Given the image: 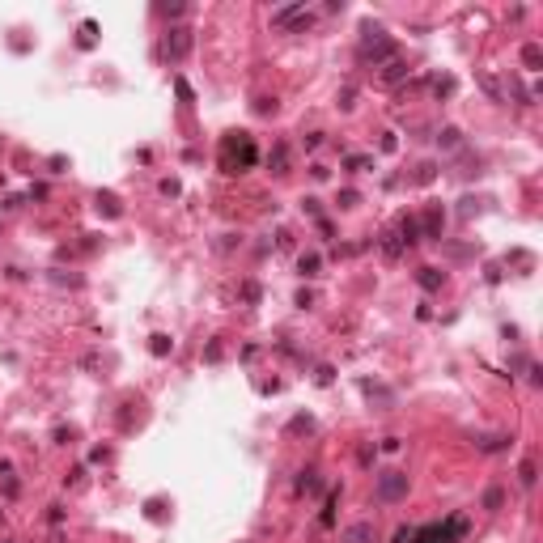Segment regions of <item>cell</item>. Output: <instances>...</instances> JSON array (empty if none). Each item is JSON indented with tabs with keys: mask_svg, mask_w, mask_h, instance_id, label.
<instances>
[{
	"mask_svg": "<svg viewBox=\"0 0 543 543\" xmlns=\"http://www.w3.org/2000/svg\"><path fill=\"white\" fill-rule=\"evenodd\" d=\"M187 47H191V38H187V30H175V43H170V52H175V56H183V52H187Z\"/></svg>",
	"mask_w": 543,
	"mask_h": 543,
	"instance_id": "5b68a950",
	"label": "cell"
},
{
	"mask_svg": "<svg viewBox=\"0 0 543 543\" xmlns=\"http://www.w3.org/2000/svg\"><path fill=\"white\" fill-rule=\"evenodd\" d=\"M272 21H276V26H310V13L302 5H293V9H280Z\"/></svg>",
	"mask_w": 543,
	"mask_h": 543,
	"instance_id": "277c9868",
	"label": "cell"
},
{
	"mask_svg": "<svg viewBox=\"0 0 543 543\" xmlns=\"http://www.w3.org/2000/svg\"><path fill=\"white\" fill-rule=\"evenodd\" d=\"M234 157H238V170L255 162V144H251V136H246V132H234L225 140V166H234Z\"/></svg>",
	"mask_w": 543,
	"mask_h": 543,
	"instance_id": "6da1fadb",
	"label": "cell"
},
{
	"mask_svg": "<svg viewBox=\"0 0 543 543\" xmlns=\"http://www.w3.org/2000/svg\"><path fill=\"white\" fill-rule=\"evenodd\" d=\"M153 353H157V357L170 353V340H166V335H153Z\"/></svg>",
	"mask_w": 543,
	"mask_h": 543,
	"instance_id": "52a82bcc",
	"label": "cell"
},
{
	"mask_svg": "<svg viewBox=\"0 0 543 543\" xmlns=\"http://www.w3.org/2000/svg\"><path fill=\"white\" fill-rule=\"evenodd\" d=\"M454 535H463V518H454V522H446V527H429V531H421V543H450Z\"/></svg>",
	"mask_w": 543,
	"mask_h": 543,
	"instance_id": "7a4b0ae2",
	"label": "cell"
},
{
	"mask_svg": "<svg viewBox=\"0 0 543 543\" xmlns=\"http://www.w3.org/2000/svg\"><path fill=\"white\" fill-rule=\"evenodd\" d=\"M365 539H369V527H353L348 531V543H365Z\"/></svg>",
	"mask_w": 543,
	"mask_h": 543,
	"instance_id": "8992f818",
	"label": "cell"
},
{
	"mask_svg": "<svg viewBox=\"0 0 543 543\" xmlns=\"http://www.w3.org/2000/svg\"><path fill=\"white\" fill-rule=\"evenodd\" d=\"M378 488H382V497H390V501H395V497H403V492H408V476H399V472H386Z\"/></svg>",
	"mask_w": 543,
	"mask_h": 543,
	"instance_id": "3957f363",
	"label": "cell"
}]
</instances>
